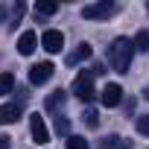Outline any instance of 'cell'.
<instances>
[{
	"label": "cell",
	"mask_w": 149,
	"mask_h": 149,
	"mask_svg": "<svg viewBox=\"0 0 149 149\" xmlns=\"http://www.w3.org/2000/svg\"><path fill=\"white\" fill-rule=\"evenodd\" d=\"M41 47H44L47 53H61V47H64V35H61L58 29H47V32L41 35Z\"/></svg>",
	"instance_id": "52a82bcc"
},
{
	"label": "cell",
	"mask_w": 149,
	"mask_h": 149,
	"mask_svg": "<svg viewBox=\"0 0 149 149\" xmlns=\"http://www.w3.org/2000/svg\"><path fill=\"white\" fill-rule=\"evenodd\" d=\"M82 120H85V123H88L91 129H97V126H100V114H97L94 108H85V114H82Z\"/></svg>",
	"instance_id": "e0dca14e"
},
{
	"label": "cell",
	"mask_w": 149,
	"mask_h": 149,
	"mask_svg": "<svg viewBox=\"0 0 149 149\" xmlns=\"http://www.w3.org/2000/svg\"><path fill=\"white\" fill-rule=\"evenodd\" d=\"M35 44H38V35H35L32 29H26V32L18 38V53H21V56H32V53H35Z\"/></svg>",
	"instance_id": "ba28073f"
},
{
	"label": "cell",
	"mask_w": 149,
	"mask_h": 149,
	"mask_svg": "<svg viewBox=\"0 0 149 149\" xmlns=\"http://www.w3.org/2000/svg\"><path fill=\"white\" fill-rule=\"evenodd\" d=\"M0 149H9V137L6 134H0Z\"/></svg>",
	"instance_id": "44dd1931"
},
{
	"label": "cell",
	"mask_w": 149,
	"mask_h": 149,
	"mask_svg": "<svg viewBox=\"0 0 149 149\" xmlns=\"http://www.w3.org/2000/svg\"><path fill=\"white\" fill-rule=\"evenodd\" d=\"M132 44H134V50H137V53H149V32H146V29H140V32L134 35V41H132Z\"/></svg>",
	"instance_id": "4fadbf2b"
},
{
	"label": "cell",
	"mask_w": 149,
	"mask_h": 149,
	"mask_svg": "<svg viewBox=\"0 0 149 149\" xmlns=\"http://www.w3.org/2000/svg\"><path fill=\"white\" fill-rule=\"evenodd\" d=\"M100 100H102V105H105V108H114V105H120V102H123V88H120L117 82H108V85L100 91Z\"/></svg>",
	"instance_id": "5b68a950"
},
{
	"label": "cell",
	"mask_w": 149,
	"mask_h": 149,
	"mask_svg": "<svg viewBox=\"0 0 149 149\" xmlns=\"http://www.w3.org/2000/svg\"><path fill=\"white\" fill-rule=\"evenodd\" d=\"M134 126H137V132H140V134H143V137H149V114H140V117H137V123H134Z\"/></svg>",
	"instance_id": "ac0fdd59"
},
{
	"label": "cell",
	"mask_w": 149,
	"mask_h": 149,
	"mask_svg": "<svg viewBox=\"0 0 149 149\" xmlns=\"http://www.w3.org/2000/svg\"><path fill=\"white\" fill-rule=\"evenodd\" d=\"M102 149H129V143H126L123 137H117V134H114V137H108V140L102 143Z\"/></svg>",
	"instance_id": "2e32d148"
},
{
	"label": "cell",
	"mask_w": 149,
	"mask_h": 149,
	"mask_svg": "<svg viewBox=\"0 0 149 149\" xmlns=\"http://www.w3.org/2000/svg\"><path fill=\"white\" fill-rule=\"evenodd\" d=\"M29 132H32V140H35L38 146L50 143V132H47V123H44V117L32 114V117H29Z\"/></svg>",
	"instance_id": "8992f818"
},
{
	"label": "cell",
	"mask_w": 149,
	"mask_h": 149,
	"mask_svg": "<svg viewBox=\"0 0 149 149\" xmlns=\"http://www.w3.org/2000/svg\"><path fill=\"white\" fill-rule=\"evenodd\" d=\"M58 12V3H53V0H41V3H35V18H50Z\"/></svg>",
	"instance_id": "7c38bea8"
},
{
	"label": "cell",
	"mask_w": 149,
	"mask_h": 149,
	"mask_svg": "<svg viewBox=\"0 0 149 149\" xmlns=\"http://www.w3.org/2000/svg\"><path fill=\"white\" fill-rule=\"evenodd\" d=\"M12 88H15V76L12 73H0V97L12 94Z\"/></svg>",
	"instance_id": "5bb4252c"
},
{
	"label": "cell",
	"mask_w": 149,
	"mask_h": 149,
	"mask_svg": "<svg viewBox=\"0 0 149 149\" xmlns=\"http://www.w3.org/2000/svg\"><path fill=\"white\" fill-rule=\"evenodd\" d=\"M114 12H117L114 3H108V0H100V3H88V6L82 9V18H85V21H108Z\"/></svg>",
	"instance_id": "3957f363"
},
{
	"label": "cell",
	"mask_w": 149,
	"mask_h": 149,
	"mask_svg": "<svg viewBox=\"0 0 149 149\" xmlns=\"http://www.w3.org/2000/svg\"><path fill=\"white\" fill-rule=\"evenodd\" d=\"M56 132H58V134H67V132H70V120L58 114V117H56Z\"/></svg>",
	"instance_id": "d6986e66"
},
{
	"label": "cell",
	"mask_w": 149,
	"mask_h": 149,
	"mask_svg": "<svg viewBox=\"0 0 149 149\" xmlns=\"http://www.w3.org/2000/svg\"><path fill=\"white\" fill-rule=\"evenodd\" d=\"M91 53H94V50H91V44H85V41H82L76 50L67 56V64L73 67V64H79V61H88V58H91Z\"/></svg>",
	"instance_id": "8fae6325"
},
{
	"label": "cell",
	"mask_w": 149,
	"mask_h": 149,
	"mask_svg": "<svg viewBox=\"0 0 149 149\" xmlns=\"http://www.w3.org/2000/svg\"><path fill=\"white\" fill-rule=\"evenodd\" d=\"M21 117V105L18 102H6V105H0V126H9Z\"/></svg>",
	"instance_id": "9c48e42d"
},
{
	"label": "cell",
	"mask_w": 149,
	"mask_h": 149,
	"mask_svg": "<svg viewBox=\"0 0 149 149\" xmlns=\"http://www.w3.org/2000/svg\"><path fill=\"white\" fill-rule=\"evenodd\" d=\"M64 149H88V140H85V137H79V134H67Z\"/></svg>",
	"instance_id": "9a60e30c"
},
{
	"label": "cell",
	"mask_w": 149,
	"mask_h": 149,
	"mask_svg": "<svg viewBox=\"0 0 149 149\" xmlns=\"http://www.w3.org/2000/svg\"><path fill=\"white\" fill-rule=\"evenodd\" d=\"M3 18H6V9H3V6H0V21H3Z\"/></svg>",
	"instance_id": "7402d4cb"
},
{
	"label": "cell",
	"mask_w": 149,
	"mask_h": 149,
	"mask_svg": "<svg viewBox=\"0 0 149 149\" xmlns=\"http://www.w3.org/2000/svg\"><path fill=\"white\" fill-rule=\"evenodd\" d=\"M53 61H38V64H32L29 67V82L32 85H44V82H50V76H53Z\"/></svg>",
	"instance_id": "277c9868"
},
{
	"label": "cell",
	"mask_w": 149,
	"mask_h": 149,
	"mask_svg": "<svg viewBox=\"0 0 149 149\" xmlns=\"http://www.w3.org/2000/svg\"><path fill=\"white\" fill-rule=\"evenodd\" d=\"M64 100H67V94H64V91H53V94L44 100V108H47V111H53V114H58V111L64 108Z\"/></svg>",
	"instance_id": "30bf717a"
},
{
	"label": "cell",
	"mask_w": 149,
	"mask_h": 149,
	"mask_svg": "<svg viewBox=\"0 0 149 149\" xmlns=\"http://www.w3.org/2000/svg\"><path fill=\"white\" fill-rule=\"evenodd\" d=\"M21 15H24V3H18V6L12 9V21L18 24V21H21Z\"/></svg>",
	"instance_id": "ffe728a7"
},
{
	"label": "cell",
	"mask_w": 149,
	"mask_h": 149,
	"mask_svg": "<svg viewBox=\"0 0 149 149\" xmlns=\"http://www.w3.org/2000/svg\"><path fill=\"white\" fill-rule=\"evenodd\" d=\"M73 94H76L82 102L94 100V70H79V76L73 79Z\"/></svg>",
	"instance_id": "7a4b0ae2"
},
{
	"label": "cell",
	"mask_w": 149,
	"mask_h": 149,
	"mask_svg": "<svg viewBox=\"0 0 149 149\" xmlns=\"http://www.w3.org/2000/svg\"><path fill=\"white\" fill-rule=\"evenodd\" d=\"M132 56H134V44H132V38H114L111 41V47H108V64L117 70V73H129V67H132Z\"/></svg>",
	"instance_id": "6da1fadb"
}]
</instances>
